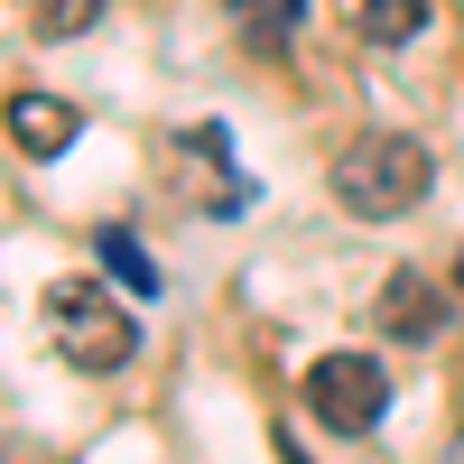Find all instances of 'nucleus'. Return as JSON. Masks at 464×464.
<instances>
[{
	"instance_id": "obj_1",
	"label": "nucleus",
	"mask_w": 464,
	"mask_h": 464,
	"mask_svg": "<svg viewBox=\"0 0 464 464\" xmlns=\"http://www.w3.org/2000/svg\"><path fill=\"white\" fill-rule=\"evenodd\" d=\"M428 186H437V159H428V140H409V130H362L334 159V205L362 214V223H391L409 205H428Z\"/></svg>"
},
{
	"instance_id": "obj_2",
	"label": "nucleus",
	"mask_w": 464,
	"mask_h": 464,
	"mask_svg": "<svg viewBox=\"0 0 464 464\" xmlns=\"http://www.w3.org/2000/svg\"><path fill=\"white\" fill-rule=\"evenodd\" d=\"M130 288L111 279H47V334H56V353L74 362V372H121L130 353H140V325H130V306H121Z\"/></svg>"
},
{
	"instance_id": "obj_3",
	"label": "nucleus",
	"mask_w": 464,
	"mask_h": 464,
	"mask_svg": "<svg viewBox=\"0 0 464 464\" xmlns=\"http://www.w3.org/2000/svg\"><path fill=\"white\" fill-rule=\"evenodd\" d=\"M306 418H316L325 437H372L381 418H391V372H381L372 353L306 362Z\"/></svg>"
},
{
	"instance_id": "obj_4",
	"label": "nucleus",
	"mask_w": 464,
	"mask_h": 464,
	"mask_svg": "<svg viewBox=\"0 0 464 464\" xmlns=\"http://www.w3.org/2000/svg\"><path fill=\"white\" fill-rule=\"evenodd\" d=\"M381 334L391 343H437V325H446V297H437V279H418V269H391L381 279Z\"/></svg>"
},
{
	"instance_id": "obj_5",
	"label": "nucleus",
	"mask_w": 464,
	"mask_h": 464,
	"mask_svg": "<svg viewBox=\"0 0 464 464\" xmlns=\"http://www.w3.org/2000/svg\"><path fill=\"white\" fill-rule=\"evenodd\" d=\"M74 130H84V111L56 102V93H10V140H19V159H65Z\"/></svg>"
},
{
	"instance_id": "obj_6",
	"label": "nucleus",
	"mask_w": 464,
	"mask_h": 464,
	"mask_svg": "<svg viewBox=\"0 0 464 464\" xmlns=\"http://www.w3.org/2000/svg\"><path fill=\"white\" fill-rule=\"evenodd\" d=\"M93 260H102V269H111V279H121L130 297H159V260H149L121 223H102V232H93Z\"/></svg>"
},
{
	"instance_id": "obj_7",
	"label": "nucleus",
	"mask_w": 464,
	"mask_h": 464,
	"mask_svg": "<svg viewBox=\"0 0 464 464\" xmlns=\"http://www.w3.org/2000/svg\"><path fill=\"white\" fill-rule=\"evenodd\" d=\"M306 19V0H232V28L251 37V47H288Z\"/></svg>"
},
{
	"instance_id": "obj_8",
	"label": "nucleus",
	"mask_w": 464,
	"mask_h": 464,
	"mask_svg": "<svg viewBox=\"0 0 464 464\" xmlns=\"http://www.w3.org/2000/svg\"><path fill=\"white\" fill-rule=\"evenodd\" d=\"M353 28L372 37V47H400V37H418V28H428V0H362V10H353Z\"/></svg>"
},
{
	"instance_id": "obj_9",
	"label": "nucleus",
	"mask_w": 464,
	"mask_h": 464,
	"mask_svg": "<svg viewBox=\"0 0 464 464\" xmlns=\"http://www.w3.org/2000/svg\"><path fill=\"white\" fill-rule=\"evenodd\" d=\"M102 10H111V0H37V10H28V28H37V37H84Z\"/></svg>"
},
{
	"instance_id": "obj_10",
	"label": "nucleus",
	"mask_w": 464,
	"mask_h": 464,
	"mask_svg": "<svg viewBox=\"0 0 464 464\" xmlns=\"http://www.w3.org/2000/svg\"><path fill=\"white\" fill-rule=\"evenodd\" d=\"M455 297H464V260H455Z\"/></svg>"
}]
</instances>
